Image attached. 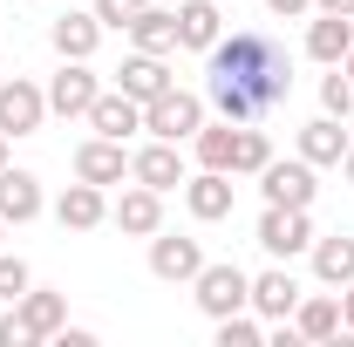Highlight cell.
<instances>
[{
  "label": "cell",
  "mask_w": 354,
  "mask_h": 347,
  "mask_svg": "<svg viewBox=\"0 0 354 347\" xmlns=\"http://www.w3.org/2000/svg\"><path fill=\"white\" fill-rule=\"evenodd\" d=\"M205 95L225 123H259L293 95V55L266 28H232L205 48Z\"/></svg>",
  "instance_id": "obj_1"
},
{
  "label": "cell",
  "mask_w": 354,
  "mask_h": 347,
  "mask_svg": "<svg viewBox=\"0 0 354 347\" xmlns=\"http://www.w3.org/2000/svg\"><path fill=\"white\" fill-rule=\"evenodd\" d=\"M191 300L205 320H225V313H245L252 306V272L232 259H205V272L191 279Z\"/></svg>",
  "instance_id": "obj_2"
},
{
  "label": "cell",
  "mask_w": 354,
  "mask_h": 347,
  "mask_svg": "<svg viewBox=\"0 0 354 347\" xmlns=\"http://www.w3.org/2000/svg\"><path fill=\"white\" fill-rule=\"evenodd\" d=\"M198 123H205V102L191 95V88H164L157 102H143V130L150 136H164V143H191L198 136Z\"/></svg>",
  "instance_id": "obj_3"
},
{
  "label": "cell",
  "mask_w": 354,
  "mask_h": 347,
  "mask_svg": "<svg viewBox=\"0 0 354 347\" xmlns=\"http://www.w3.org/2000/svg\"><path fill=\"white\" fill-rule=\"evenodd\" d=\"M313 191H320V184H313V164H307V157H272V164L259 171V198H266V205L313 212Z\"/></svg>",
  "instance_id": "obj_4"
},
{
  "label": "cell",
  "mask_w": 354,
  "mask_h": 347,
  "mask_svg": "<svg viewBox=\"0 0 354 347\" xmlns=\"http://www.w3.org/2000/svg\"><path fill=\"white\" fill-rule=\"evenodd\" d=\"M150 272H157L164 286H191V279L205 272V245L184 238V232H150Z\"/></svg>",
  "instance_id": "obj_5"
},
{
  "label": "cell",
  "mask_w": 354,
  "mask_h": 347,
  "mask_svg": "<svg viewBox=\"0 0 354 347\" xmlns=\"http://www.w3.org/2000/svg\"><path fill=\"white\" fill-rule=\"evenodd\" d=\"M48 123V88L28 82V75H14V82H0V136H35Z\"/></svg>",
  "instance_id": "obj_6"
},
{
  "label": "cell",
  "mask_w": 354,
  "mask_h": 347,
  "mask_svg": "<svg viewBox=\"0 0 354 347\" xmlns=\"http://www.w3.org/2000/svg\"><path fill=\"white\" fill-rule=\"evenodd\" d=\"M102 95V82H95V68L88 62H62L55 75H48V116H88V102Z\"/></svg>",
  "instance_id": "obj_7"
},
{
  "label": "cell",
  "mask_w": 354,
  "mask_h": 347,
  "mask_svg": "<svg viewBox=\"0 0 354 347\" xmlns=\"http://www.w3.org/2000/svg\"><path fill=\"white\" fill-rule=\"evenodd\" d=\"M259 245L272 252V259H300V252H313V218L307 212H286V205H266Z\"/></svg>",
  "instance_id": "obj_8"
},
{
  "label": "cell",
  "mask_w": 354,
  "mask_h": 347,
  "mask_svg": "<svg viewBox=\"0 0 354 347\" xmlns=\"http://www.w3.org/2000/svg\"><path fill=\"white\" fill-rule=\"evenodd\" d=\"M109 225L123 232V238H150V232H164V191H150V184H136L109 205Z\"/></svg>",
  "instance_id": "obj_9"
},
{
  "label": "cell",
  "mask_w": 354,
  "mask_h": 347,
  "mask_svg": "<svg viewBox=\"0 0 354 347\" xmlns=\"http://www.w3.org/2000/svg\"><path fill=\"white\" fill-rule=\"evenodd\" d=\"M130 177L136 184H150V191H177L184 184V143H164V136H150L143 150H130Z\"/></svg>",
  "instance_id": "obj_10"
},
{
  "label": "cell",
  "mask_w": 354,
  "mask_h": 347,
  "mask_svg": "<svg viewBox=\"0 0 354 347\" xmlns=\"http://www.w3.org/2000/svg\"><path fill=\"white\" fill-rule=\"evenodd\" d=\"M300 293H307V286L286 272V259L266 265V272H252V313H259V320H272V327H279V320H293Z\"/></svg>",
  "instance_id": "obj_11"
},
{
  "label": "cell",
  "mask_w": 354,
  "mask_h": 347,
  "mask_svg": "<svg viewBox=\"0 0 354 347\" xmlns=\"http://www.w3.org/2000/svg\"><path fill=\"white\" fill-rule=\"evenodd\" d=\"M232 198H239L232 171H198V177H184V212L198 218V225H218V218H232Z\"/></svg>",
  "instance_id": "obj_12"
},
{
  "label": "cell",
  "mask_w": 354,
  "mask_h": 347,
  "mask_svg": "<svg viewBox=\"0 0 354 347\" xmlns=\"http://www.w3.org/2000/svg\"><path fill=\"white\" fill-rule=\"evenodd\" d=\"M95 136H116V143H130L136 130H143V102L136 95H123V88H102L95 102H88V116H82Z\"/></svg>",
  "instance_id": "obj_13"
},
{
  "label": "cell",
  "mask_w": 354,
  "mask_h": 347,
  "mask_svg": "<svg viewBox=\"0 0 354 347\" xmlns=\"http://www.w3.org/2000/svg\"><path fill=\"white\" fill-rule=\"evenodd\" d=\"M75 177L109 191V184H123V177H130V150H123L116 136H88V143H75Z\"/></svg>",
  "instance_id": "obj_14"
},
{
  "label": "cell",
  "mask_w": 354,
  "mask_h": 347,
  "mask_svg": "<svg viewBox=\"0 0 354 347\" xmlns=\"http://www.w3.org/2000/svg\"><path fill=\"white\" fill-rule=\"evenodd\" d=\"M293 334L313 347L341 341L348 334V320H341V293H300V306H293Z\"/></svg>",
  "instance_id": "obj_15"
},
{
  "label": "cell",
  "mask_w": 354,
  "mask_h": 347,
  "mask_svg": "<svg viewBox=\"0 0 354 347\" xmlns=\"http://www.w3.org/2000/svg\"><path fill=\"white\" fill-rule=\"evenodd\" d=\"M48 41H55L62 62H88V55L102 48V21H95V7H88V14H75V7H68V14H55Z\"/></svg>",
  "instance_id": "obj_16"
},
{
  "label": "cell",
  "mask_w": 354,
  "mask_h": 347,
  "mask_svg": "<svg viewBox=\"0 0 354 347\" xmlns=\"http://www.w3.org/2000/svg\"><path fill=\"white\" fill-rule=\"evenodd\" d=\"M116 88L136 95V102H157L164 88H171V55H123V68H116Z\"/></svg>",
  "instance_id": "obj_17"
},
{
  "label": "cell",
  "mask_w": 354,
  "mask_h": 347,
  "mask_svg": "<svg viewBox=\"0 0 354 347\" xmlns=\"http://www.w3.org/2000/svg\"><path fill=\"white\" fill-rule=\"evenodd\" d=\"M55 218H62V232H95V225H109V198H102V184H68L62 198H55Z\"/></svg>",
  "instance_id": "obj_18"
},
{
  "label": "cell",
  "mask_w": 354,
  "mask_h": 347,
  "mask_svg": "<svg viewBox=\"0 0 354 347\" xmlns=\"http://www.w3.org/2000/svg\"><path fill=\"white\" fill-rule=\"evenodd\" d=\"M348 48H354V21H348V14H313V21H307V62L341 68Z\"/></svg>",
  "instance_id": "obj_19"
},
{
  "label": "cell",
  "mask_w": 354,
  "mask_h": 347,
  "mask_svg": "<svg viewBox=\"0 0 354 347\" xmlns=\"http://www.w3.org/2000/svg\"><path fill=\"white\" fill-rule=\"evenodd\" d=\"M348 143H354V136H348V123L320 109L307 130H300V157H307L313 171H327V164H341V157H348Z\"/></svg>",
  "instance_id": "obj_20"
},
{
  "label": "cell",
  "mask_w": 354,
  "mask_h": 347,
  "mask_svg": "<svg viewBox=\"0 0 354 347\" xmlns=\"http://www.w3.org/2000/svg\"><path fill=\"white\" fill-rule=\"evenodd\" d=\"M14 306H21V320H28V334H35V341H55V334L68 327V300H62L55 286H28Z\"/></svg>",
  "instance_id": "obj_21"
},
{
  "label": "cell",
  "mask_w": 354,
  "mask_h": 347,
  "mask_svg": "<svg viewBox=\"0 0 354 347\" xmlns=\"http://www.w3.org/2000/svg\"><path fill=\"white\" fill-rule=\"evenodd\" d=\"M0 218L7 225H28V218H41V177L35 171H0Z\"/></svg>",
  "instance_id": "obj_22"
},
{
  "label": "cell",
  "mask_w": 354,
  "mask_h": 347,
  "mask_svg": "<svg viewBox=\"0 0 354 347\" xmlns=\"http://www.w3.org/2000/svg\"><path fill=\"white\" fill-rule=\"evenodd\" d=\"M218 35H225L218 0H184V7H177V48H198V55H205Z\"/></svg>",
  "instance_id": "obj_23"
},
{
  "label": "cell",
  "mask_w": 354,
  "mask_h": 347,
  "mask_svg": "<svg viewBox=\"0 0 354 347\" xmlns=\"http://www.w3.org/2000/svg\"><path fill=\"white\" fill-rule=\"evenodd\" d=\"M313 279H320V286H334V293L354 279V238H348V232L313 238Z\"/></svg>",
  "instance_id": "obj_24"
},
{
  "label": "cell",
  "mask_w": 354,
  "mask_h": 347,
  "mask_svg": "<svg viewBox=\"0 0 354 347\" xmlns=\"http://www.w3.org/2000/svg\"><path fill=\"white\" fill-rule=\"evenodd\" d=\"M130 41L143 55H177V7H143L130 21Z\"/></svg>",
  "instance_id": "obj_25"
},
{
  "label": "cell",
  "mask_w": 354,
  "mask_h": 347,
  "mask_svg": "<svg viewBox=\"0 0 354 347\" xmlns=\"http://www.w3.org/2000/svg\"><path fill=\"white\" fill-rule=\"evenodd\" d=\"M232 136H239V123H198V136H191V157H198V171H232Z\"/></svg>",
  "instance_id": "obj_26"
},
{
  "label": "cell",
  "mask_w": 354,
  "mask_h": 347,
  "mask_svg": "<svg viewBox=\"0 0 354 347\" xmlns=\"http://www.w3.org/2000/svg\"><path fill=\"white\" fill-rule=\"evenodd\" d=\"M266 164H272V136L239 123V136H232V177H259Z\"/></svg>",
  "instance_id": "obj_27"
},
{
  "label": "cell",
  "mask_w": 354,
  "mask_h": 347,
  "mask_svg": "<svg viewBox=\"0 0 354 347\" xmlns=\"http://www.w3.org/2000/svg\"><path fill=\"white\" fill-rule=\"evenodd\" d=\"M212 327H218V347H266V327L252 320V306H245V313H225Z\"/></svg>",
  "instance_id": "obj_28"
},
{
  "label": "cell",
  "mask_w": 354,
  "mask_h": 347,
  "mask_svg": "<svg viewBox=\"0 0 354 347\" xmlns=\"http://www.w3.org/2000/svg\"><path fill=\"white\" fill-rule=\"evenodd\" d=\"M320 109H327V116H341V123L354 116V82H348V68H327V75H320Z\"/></svg>",
  "instance_id": "obj_29"
},
{
  "label": "cell",
  "mask_w": 354,
  "mask_h": 347,
  "mask_svg": "<svg viewBox=\"0 0 354 347\" xmlns=\"http://www.w3.org/2000/svg\"><path fill=\"white\" fill-rule=\"evenodd\" d=\"M28 286H35V272H28V259H14V252L0 245V300L14 306L21 293H28Z\"/></svg>",
  "instance_id": "obj_30"
},
{
  "label": "cell",
  "mask_w": 354,
  "mask_h": 347,
  "mask_svg": "<svg viewBox=\"0 0 354 347\" xmlns=\"http://www.w3.org/2000/svg\"><path fill=\"white\" fill-rule=\"evenodd\" d=\"M143 7H150V0H95V21H102V28H123V35H130V21L143 14Z\"/></svg>",
  "instance_id": "obj_31"
},
{
  "label": "cell",
  "mask_w": 354,
  "mask_h": 347,
  "mask_svg": "<svg viewBox=\"0 0 354 347\" xmlns=\"http://www.w3.org/2000/svg\"><path fill=\"white\" fill-rule=\"evenodd\" d=\"M0 347H35L28 320H21V306H7V313H0Z\"/></svg>",
  "instance_id": "obj_32"
},
{
  "label": "cell",
  "mask_w": 354,
  "mask_h": 347,
  "mask_svg": "<svg viewBox=\"0 0 354 347\" xmlns=\"http://www.w3.org/2000/svg\"><path fill=\"white\" fill-rule=\"evenodd\" d=\"M266 14L272 21H300V14H313V0H266Z\"/></svg>",
  "instance_id": "obj_33"
},
{
  "label": "cell",
  "mask_w": 354,
  "mask_h": 347,
  "mask_svg": "<svg viewBox=\"0 0 354 347\" xmlns=\"http://www.w3.org/2000/svg\"><path fill=\"white\" fill-rule=\"evenodd\" d=\"M341 320H348V341H354V279L341 286Z\"/></svg>",
  "instance_id": "obj_34"
},
{
  "label": "cell",
  "mask_w": 354,
  "mask_h": 347,
  "mask_svg": "<svg viewBox=\"0 0 354 347\" xmlns=\"http://www.w3.org/2000/svg\"><path fill=\"white\" fill-rule=\"evenodd\" d=\"M313 14H348L354 21V0H313Z\"/></svg>",
  "instance_id": "obj_35"
},
{
  "label": "cell",
  "mask_w": 354,
  "mask_h": 347,
  "mask_svg": "<svg viewBox=\"0 0 354 347\" xmlns=\"http://www.w3.org/2000/svg\"><path fill=\"white\" fill-rule=\"evenodd\" d=\"M341 177H348V184H354V143H348V157H341Z\"/></svg>",
  "instance_id": "obj_36"
},
{
  "label": "cell",
  "mask_w": 354,
  "mask_h": 347,
  "mask_svg": "<svg viewBox=\"0 0 354 347\" xmlns=\"http://www.w3.org/2000/svg\"><path fill=\"white\" fill-rule=\"evenodd\" d=\"M341 68H348V82H354V48H348V62H341Z\"/></svg>",
  "instance_id": "obj_37"
},
{
  "label": "cell",
  "mask_w": 354,
  "mask_h": 347,
  "mask_svg": "<svg viewBox=\"0 0 354 347\" xmlns=\"http://www.w3.org/2000/svg\"><path fill=\"white\" fill-rule=\"evenodd\" d=\"M0 171H7V136H0Z\"/></svg>",
  "instance_id": "obj_38"
},
{
  "label": "cell",
  "mask_w": 354,
  "mask_h": 347,
  "mask_svg": "<svg viewBox=\"0 0 354 347\" xmlns=\"http://www.w3.org/2000/svg\"><path fill=\"white\" fill-rule=\"evenodd\" d=\"M0 245H7V218H0Z\"/></svg>",
  "instance_id": "obj_39"
}]
</instances>
